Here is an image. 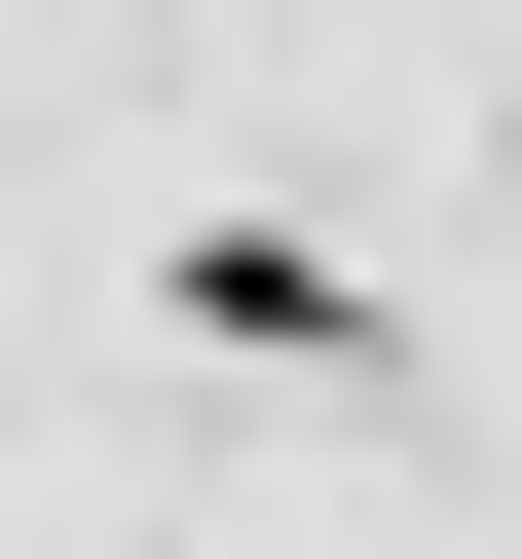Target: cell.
<instances>
[{
	"label": "cell",
	"instance_id": "6da1fadb",
	"mask_svg": "<svg viewBox=\"0 0 522 559\" xmlns=\"http://www.w3.org/2000/svg\"><path fill=\"white\" fill-rule=\"evenodd\" d=\"M187 336H299V373H373L411 299H373V261H299V224H187Z\"/></svg>",
	"mask_w": 522,
	"mask_h": 559
}]
</instances>
